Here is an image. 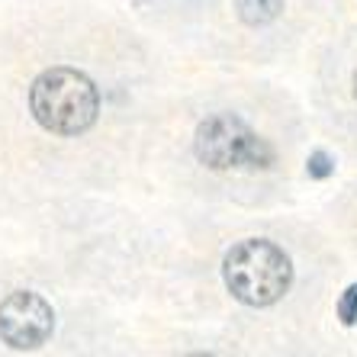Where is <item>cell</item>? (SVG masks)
<instances>
[{"instance_id": "6", "label": "cell", "mask_w": 357, "mask_h": 357, "mask_svg": "<svg viewBox=\"0 0 357 357\" xmlns=\"http://www.w3.org/2000/svg\"><path fill=\"white\" fill-rule=\"evenodd\" d=\"M306 174L312 177V181H325V177L335 174V161L325 155V151H312L306 161Z\"/></svg>"}, {"instance_id": "3", "label": "cell", "mask_w": 357, "mask_h": 357, "mask_svg": "<svg viewBox=\"0 0 357 357\" xmlns=\"http://www.w3.org/2000/svg\"><path fill=\"white\" fill-rule=\"evenodd\" d=\"M193 151L209 171H267L277 158L274 145L232 113L203 119L193 135Z\"/></svg>"}, {"instance_id": "8", "label": "cell", "mask_w": 357, "mask_h": 357, "mask_svg": "<svg viewBox=\"0 0 357 357\" xmlns=\"http://www.w3.org/2000/svg\"><path fill=\"white\" fill-rule=\"evenodd\" d=\"M354 93H357V75H354Z\"/></svg>"}, {"instance_id": "7", "label": "cell", "mask_w": 357, "mask_h": 357, "mask_svg": "<svg viewBox=\"0 0 357 357\" xmlns=\"http://www.w3.org/2000/svg\"><path fill=\"white\" fill-rule=\"evenodd\" d=\"M338 319H341V325H354L357 322V283H351L348 290L341 293V299H338Z\"/></svg>"}, {"instance_id": "2", "label": "cell", "mask_w": 357, "mask_h": 357, "mask_svg": "<svg viewBox=\"0 0 357 357\" xmlns=\"http://www.w3.org/2000/svg\"><path fill=\"white\" fill-rule=\"evenodd\" d=\"M222 277L238 303L264 309L287 296L293 283V261L274 241L245 238L225 255Z\"/></svg>"}, {"instance_id": "1", "label": "cell", "mask_w": 357, "mask_h": 357, "mask_svg": "<svg viewBox=\"0 0 357 357\" xmlns=\"http://www.w3.org/2000/svg\"><path fill=\"white\" fill-rule=\"evenodd\" d=\"M36 123L55 135H81L100 116V91L77 68H49L29 87Z\"/></svg>"}, {"instance_id": "5", "label": "cell", "mask_w": 357, "mask_h": 357, "mask_svg": "<svg viewBox=\"0 0 357 357\" xmlns=\"http://www.w3.org/2000/svg\"><path fill=\"white\" fill-rule=\"evenodd\" d=\"M238 20L248 26H267L280 17L283 0H235Z\"/></svg>"}, {"instance_id": "4", "label": "cell", "mask_w": 357, "mask_h": 357, "mask_svg": "<svg viewBox=\"0 0 357 357\" xmlns=\"http://www.w3.org/2000/svg\"><path fill=\"white\" fill-rule=\"evenodd\" d=\"M55 332V309L39 293L17 290L0 303V341L13 351H36Z\"/></svg>"}]
</instances>
